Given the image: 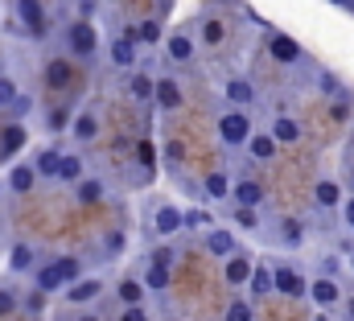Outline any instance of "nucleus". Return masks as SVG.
Instances as JSON below:
<instances>
[{"label": "nucleus", "mask_w": 354, "mask_h": 321, "mask_svg": "<svg viewBox=\"0 0 354 321\" xmlns=\"http://www.w3.org/2000/svg\"><path fill=\"white\" fill-rule=\"evenodd\" d=\"M75 280H83V259H75V255H58V259H50L46 268H37V293H62V288H71Z\"/></svg>", "instance_id": "nucleus-1"}, {"label": "nucleus", "mask_w": 354, "mask_h": 321, "mask_svg": "<svg viewBox=\"0 0 354 321\" xmlns=\"http://www.w3.org/2000/svg\"><path fill=\"white\" fill-rule=\"evenodd\" d=\"M218 140L231 145V149H239V145L252 140V116H248V107H235V111L218 116Z\"/></svg>", "instance_id": "nucleus-2"}, {"label": "nucleus", "mask_w": 354, "mask_h": 321, "mask_svg": "<svg viewBox=\"0 0 354 321\" xmlns=\"http://www.w3.org/2000/svg\"><path fill=\"white\" fill-rule=\"evenodd\" d=\"M66 50H71L75 58H95L99 37H95V29H91L87 21H75V25L66 29Z\"/></svg>", "instance_id": "nucleus-3"}, {"label": "nucleus", "mask_w": 354, "mask_h": 321, "mask_svg": "<svg viewBox=\"0 0 354 321\" xmlns=\"http://www.w3.org/2000/svg\"><path fill=\"white\" fill-rule=\"evenodd\" d=\"M12 17H17L29 33H41V29H46V21H50L41 0H12Z\"/></svg>", "instance_id": "nucleus-4"}, {"label": "nucleus", "mask_w": 354, "mask_h": 321, "mask_svg": "<svg viewBox=\"0 0 354 321\" xmlns=\"http://www.w3.org/2000/svg\"><path fill=\"white\" fill-rule=\"evenodd\" d=\"M41 79H46V86H54V91H66L79 75H75V62H71V58H50V62L41 66Z\"/></svg>", "instance_id": "nucleus-5"}, {"label": "nucleus", "mask_w": 354, "mask_h": 321, "mask_svg": "<svg viewBox=\"0 0 354 321\" xmlns=\"http://www.w3.org/2000/svg\"><path fill=\"white\" fill-rule=\"evenodd\" d=\"M202 247H206V255H214V259H227V255H235V251H239L235 231H227V227H210V231H206V239H202Z\"/></svg>", "instance_id": "nucleus-6"}, {"label": "nucleus", "mask_w": 354, "mask_h": 321, "mask_svg": "<svg viewBox=\"0 0 354 321\" xmlns=\"http://www.w3.org/2000/svg\"><path fill=\"white\" fill-rule=\"evenodd\" d=\"M268 54H272L280 66H297V62H301V42H297V37H288V33H272Z\"/></svg>", "instance_id": "nucleus-7"}, {"label": "nucleus", "mask_w": 354, "mask_h": 321, "mask_svg": "<svg viewBox=\"0 0 354 321\" xmlns=\"http://www.w3.org/2000/svg\"><path fill=\"white\" fill-rule=\"evenodd\" d=\"M252 272H256V264H252L243 251L227 255V268H223V276H227V284H231V288H243V284H252Z\"/></svg>", "instance_id": "nucleus-8"}, {"label": "nucleus", "mask_w": 354, "mask_h": 321, "mask_svg": "<svg viewBox=\"0 0 354 321\" xmlns=\"http://www.w3.org/2000/svg\"><path fill=\"white\" fill-rule=\"evenodd\" d=\"M276 293H284V297H305V293H309V284H305V276H301L297 268L276 264Z\"/></svg>", "instance_id": "nucleus-9"}, {"label": "nucleus", "mask_w": 354, "mask_h": 321, "mask_svg": "<svg viewBox=\"0 0 354 321\" xmlns=\"http://www.w3.org/2000/svg\"><path fill=\"white\" fill-rule=\"evenodd\" d=\"M37 177H41L37 165H12V173L4 177V185H8L12 194H29V190L37 185Z\"/></svg>", "instance_id": "nucleus-10"}, {"label": "nucleus", "mask_w": 354, "mask_h": 321, "mask_svg": "<svg viewBox=\"0 0 354 321\" xmlns=\"http://www.w3.org/2000/svg\"><path fill=\"white\" fill-rule=\"evenodd\" d=\"M99 293H103V280H95V276H91V280H75L71 288H62V297H66L71 305H87Z\"/></svg>", "instance_id": "nucleus-11"}, {"label": "nucleus", "mask_w": 354, "mask_h": 321, "mask_svg": "<svg viewBox=\"0 0 354 321\" xmlns=\"http://www.w3.org/2000/svg\"><path fill=\"white\" fill-rule=\"evenodd\" d=\"M153 227H157V235H177V231H185V210H177V206H161L157 219H153Z\"/></svg>", "instance_id": "nucleus-12"}, {"label": "nucleus", "mask_w": 354, "mask_h": 321, "mask_svg": "<svg viewBox=\"0 0 354 321\" xmlns=\"http://www.w3.org/2000/svg\"><path fill=\"white\" fill-rule=\"evenodd\" d=\"M223 91H227V99H231L235 107H252V103H256V86L243 79V75L227 79V86H223Z\"/></svg>", "instance_id": "nucleus-13"}, {"label": "nucleus", "mask_w": 354, "mask_h": 321, "mask_svg": "<svg viewBox=\"0 0 354 321\" xmlns=\"http://www.w3.org/2000/svg\"><path fill=\"white\" fill-rule=\"evenodd\" d=\"M231 198H235L239 206H260V202H264V185H260V181H252V177H243V181H235Z\"/></svg>", "instance_id": "nucleus-14"}, {"label": "nucleus", "mask_w": 354, "mask_h": 321, "mask_svg": "<svg viewBox=\"0 0 354 321\" xmlns=\"http://www.w3.org/2000/svg\"><path fill=\"white\" fill-rule=\"evenodd\" d=\"M309 297H313L317 305H338V301H342V288H338V280L322 276V280H313V284H309Z\"/></svg>", "instance_id": "nucleus-15"}, {"label": "nucleus", "mask_w": 354, "mask_h": 321, "mask_svg": "<svg viewBox=\"0 0 354 321\" xmlns=\"http://www.w3.org/2000/svg\"><path fill=\"white\" fill-rule=\"evenodd\" d=\"M276 149H280V140H276L272 132H252V140H248V153H252L256 160H272Z\"/></svg>", "instance_id": "nucleus-16"}, {"label": "nucleus", "mask_w": 354, "mask_h": 321, "mask_svg": "<svg viewBox=\"0 0 354 321\" xmlns=\"http://www.w3.org/2000/svg\"><path fill=\"white\" fill-rule=\"evenodd\" d=\"M252 297H268L272 288H276V268L272 264H256V272H252Z\"/></svg>", "instance_id": "nucleus-17"}, {"label": "nucleus", "mask_w": 354, "mask_h": 321, "mask_svg": "<svg viewBox=\"0 0 354 321\" xmlns=\"http://www.w3.org/2000/svg\"><path fill=\"white\" fill-rule=\"evenodd\" d=\"M157 107L161 111H177L181 107V86L174 79H157Z\"/></svg>", "instance_id": "nucleus-18"}, {"label": "nucleus", "mask_w": 354, "mask_h": 321, "mask_svg": "<svg viewBox=\"0 0 354 321\" xmlns=\"http://www.w3.org/2000/svg\"><path fill=\"white\" fill-rule=\"evenodd\" d=\"M25 145H29V132H25V124H8V128L0 132V149H4L8 157H12V153H21Z\"/></svg>", "instance_id": "nucleus-19"}, {"label": "nucleus", "mask_w": 354, "mask_h": 321, "mask_svg": "<svg viewBox=\"0 0 354 321\" xmlns=\"http://www.w3.org/2000/svg\"><path fill=\"white\" fill-rule=\"evenodd\" d=\"M33 165H37V173H41L46 181H58V173H62V153H58V149H41Z\"/></svg>", "instance_id": "nucleus-20"}, {"label": "nucleus", "mask_w": 354, "mask_h": 321, "mask_svg": "<svg viewBox=\"0 0 354 321\" xmlns=\"http://www.w3.org/2000/svg\"><path fill=\"white\" fill-rule=\"evenodd\" d=\"M165 54H169V62H177V66H185V62L194 58V42H189L185 33H174V37L165 42Z\"/></svg>", "instance_id": "nucleus-21"}, {"label": "nucleus", "mask_w": 354, "mask_h": 321, "mask_svg": "<svg viewBox=\"0 0 354 321\" xmlns=\"http://www.w3.org/2000/svg\"><path fill=\"white\" fill-rule=\"evenodd\" d=\"M272 136H276L280 145H297V140H301V124L288 120V116H276V120H272Z\"/></svg>", "instance_id": "nucleus-22"}, {"label": "nucleus", "mask_w": 354, "mask_h": 321, "mask_svg": "<svg viewBox=\"0 0 354 321\" xmlns=\"http://www.w3.org/2000/svg\"><path fill=\"white\" fill-rule=\"evenodd\" d=\"M313 198H317L322 210H334V206L342 202V185H338V181H317V185H313Z\"/></svg>", "instance_id": "nucleus-23"}, {"label": "nucleus", "mask_w": 354, "mask_h": 321, "mask_svg": "<svg viewBox=\"0 0 354 321\" xmlns=\"http://www.w3.org/2000/svg\"><path fill=\"white\" fill-rule=\"evenodd\" d=\"M71 136L75 140H95L99 136V116H91V111H83V116H75V124H71Z\"/></svg>", "instance_id": "nucleus-24"}, {"label": "nucleus", "mask_w": 354, "mask_h": 321, "mask_svg": "<svg viewBox=\"0 0 354 321\" xmlns=\"http://www.w3.org/2000/svg\"><path fill=\"white\" fill-rule=\"evenodd\" d=\"M111 62H115V66H132V62H136V42H132V33L111 42Z\"/></svg>", "instance_id": "nucleus-25"}, {"label": "nucleus", "mask_w": 354, "mask_h": 321, "mask_svg": "<svg viewBox=\"0 0 354 321\" xmlns=\"http://www.w3.org/2000/svg\"><path fill=\"white\" fill-rule=\"evenodd\" d=\"M202 190H206V198H210V202H218V198H231V190H235V185H231V177H227V173H210V177L202 181Z\"/></svg>", "instance_id": "nucleus-26"}, {"label": "nucleus", "mask_w": 354, "mask_h": 321, "mask_svg": "<svg viewBox=\"0 0 354 321\" xmlns=\"http://www.w3.org/2000/svg\"><path fill=\"white\" fill-rule=\"evenodd\" d=\"M33 268V247L29 243H12L8 247V272H29Z\"/></svg>", "instance_id": "nucleus-27"}, {"label": "nucleus", "mask_w": 354, "mask_h": 321, "mask_svg": "<svg viewBox=\"0 0 354 321\" xmlns=\"http://www.w3.org/2000/svg\"><path fill=\"white\" fill-rule=\"evenodd\" d=\"M198 33H202V42H206V46H218V42L227 37V25H223L218 17H202V25H198Z\"/></svg>", "instance_id": "nucleus-28"}, {"label": "nucleus", "mask_w": 354, "mask_h": 321, "mask_svg": "<svg viewBox=\"0 0 354 321\" xmlns=\"http://www.w3.org/2000/svg\"><path fill=\"white\" fill-rule=\"evenodd\" d=\"M169 280H174V276H169V264H153V268L145 272V284H149L153 293H165V288H169Z\"/></svg>", "instance_id": "nucleus-29"}, {"label": "nucleus", "mask_w": 354, "mask_h": 321, "mask_svg": "<svg viewBox=\"0 0 354 321\" xmlns=\"http://www.w3.org/2000/svg\"><path fill=\"white\" fill-rule=\"evenodd\" d=\"M128 91H132L136 99H145V103H149V99H157V79H149V75H136V79L128 82Z\"/></svg>", "instance_id": "nucleus-30"}, {"label": "nucleus", "mask_w": 354, "mask_h": 321, "mask_svg": "<svg viewBox=\"0 0 354 321\" xmlns=\"http://www.w3.org/2000/svg\"><path fill=\"white\" fill-rule=\"evenodd\" d=\"M75 194H79V202H99L103 198V181L83 177V181H75Z\"/></svg>", "instance_id": "nucleus-31"}, {"label": "nucleus", "mask_w": 354, "mask_h": 321, "mask_svg": "<svg viewBox=\"0 0 354 321\" xmlns=\"http://www.w3.org/2000/svg\"><path fill=\"white\" fill-rule=\"evenodd\" d=\"M145 288H149V284H140V280H124V284H120V301H124V305H140V301H145Z\"/></svg>", "instance_id": "nucleus-32"}, {"label": "nucleus", "mask_w": 354, "mask_h": 321, "mask_svg": "<svg viewBox=\"0 0 354 321\" xmlns=\"http://www.w3.org/2000/svg\"><path fill=\"white\" fill-rule=\"evenodd\" d=\"M136 165H140L145 173H153V165H157V145H153V140H140V145H136Z\"/></svg>", "instance_id": "nucleus-33"}, {"label": "nucleus", "mask_w": 354, "mask_h": 321, "mask_svg": "<svg viewBox=\"0 0 354 321\" xmlns=\"http://www.w3.org/2000/svg\"><path fill=\"white\" fill-rule=\"evenodd\" d=\"M58 181H83V160L79 157H62V173Z\"/></svg>", "instance_id": "nucleus-34"}, {"label": "nucleus", "mask_w": 354, "mask_h": 321, "mask_svg": "<svg viewBox=\"0 0 354 321\" xmlns=\"http://www.w3.org/2000/svg\"><path fill=\"white\" fill-rule=\"evenodd\" d=\"M136 42H145V46L161 42V25H157V21H140V25H136Z\"/></svg>", "instance_id": "nucleus-35"}, {"label": "nucleus", "mask_w": 354, "mask_h": 321, "mask_svg": "<svg viewBox=\"0 0 354 321\" xmlns=\"http://www.w3.org/2000/svg\"><path fill=\"white\" fill-rule=\"evenodd\" d=\"M235 223H239L243 231H256V227H260V214H256V206H239V210H235Z\"/></svg>", "instance_id": "nucleus-36"}, {"label": "nucleus", "mask_w": 354, "mask_h": 321, "mask_svg": "<svg viewBox=\"0 0 354 321\" xmlns=\"http://www.w3.org/2000/svg\"><path fill=\"white\" fill-rule=\"evenodd\" d=\"M227 321H256V313H252L248 301H231L227 305Z\"/></svg>", "instance_id": "nucleus-37"}, {"label": "nucleus", "mask_w": 354, "mask_h": 321, "mask_svg": "<svg viewBox=\"0 0 354 321\" xmlns=\"http://www.w3.org/2000/svg\"><path fill=\"white\" fill-rule=\"evenodd\" d=\"M17 95H21V91H17V82L8 79V75H0V107H12V103H17Z\"/></svg>", "instance_id": "nucleus-38"}, {"label": "nucleus", "mask_w": 354, "mask_h": 321, "mask_svg": "<svg viewBox=\"0 0 354 321\" xmlns=\"http://www.w3.org/2000/svg\"><path fill=\"white\" fill-rule=\"evenodd\" d=\"M71 124H75V120H71V111H66V107L50 111V128H54V132H62V128H71Z\"/></svg>", "instance_id": "nucleus-39"}, {"label": "nucleus", "mask_w": 354, "mask_h": 321, "mask_svg": "<svg viewBox=\"0 0 354 321\" xmlns=\"http://www.w3.org/2000/svg\"><path fill=\"white\" fill-rule=\"evenodd\" d=\"M185 227H206V231H210L214 223H210V214H206V210H185Z\"/></svg>", "instance_id": "nucleus-40"}, {"label": "nucleus", "mask_w": 354, "mask_h": 321, "mask_svg": "<svg viewBox=\"0 0 354 321\" xmlns=\"http://www.w3.org/2000/svg\"><path fill=\"white\" fill-rule=\"evenodd\" d=\"M280 231H284V239H288V243H301V223H297V219H284V223H280Z\"/></svg>", "instance_id": "nucleus-41"}, {"label": "nucleus", "mask_w": 354, "mask_h": 321, "mask_svg": "<svg viewBox=\"0 0 354 321\" xmlns=\"http://www.w3.org/2000/svg\"><path fill=\"white\" fill-rule=\"evenodd\" d=\"M165 160H169V165H181V160H185V149H181V140H169V145H165Z\"/></svg>", "instance_id": "nucleus-42"}, {"label": "nucleus", "mask_w": 354, "mask_h": 321, "mask_svg": "<svg viewBox=\"0 0 354 321\" xmlns=\"http://www.w3.org/2000/svg\"><path fill=\"white\" fill-rule=\"evenodd\" d=\"M120 321H149V313H145V305H124Z\"/></svg>", "instance_id": "nucleus-43"}, {"label": "nucleus", "mask_w": 354, "mask_h": 321, "mask_svg": "<svg viewBox=\"0 0 354 321\" xmlns=\"http://www.w3.org/2000/svg\"><path fill=\"white\" fill-rule=\"evenodd\" d=\"M330 116H334V124H351V103H334Z\"/></svg>", "instance_id": "nucleus-44"}, {"label": "nucleus", "mask_w": 354, "mask_h": 321, "mask_svg": "<svg viewBox=\"0 0 354 321\" xmlns=\"http://www.w3.org/2000/svg\"><path fill=\"white\" fill-rule=\"evenodd\" d=\"M107 251H111V255L124 251V231H111V235H107Z\"/></svg>", "instance_id": "nucleus-45"}, {"label": "nucleus", "mask_w": 354, "mask_h": 321, "mask_svg": "<svg viewBox=\"0 0 354 321\" xmlns=\"http://www.w3.org/2000/svg\"><path fill=\"white\" fill-rule=\"evenodd\" d=\"M153 264H174V251H169V247H157V251H153Z\"/></svg>", "instance_id": "nucleus-46"}, {"label": "nucleus", "mask_w": 354, "mask_h": 321, "mask_svg": "<svg viewBox=\"0 0 354 321\" xmlns=\"http://www.w3.org/2000/svg\"><path fill=\"white\" fill-rule=\"evenodd\" d=\"M12 305H17V297H12V293H0V318H4Z\"/></svg>", "instance_id": "nucleus-47"}, {"label": "nucleus", "mask_w": 354, "mask_h": 321, "mask_svg": "<svg viewBox=\"0 0 354 321\" xmlns=\"http://www.w3.org/2000/svg\"><path fill=\"white\" fill-rule=\"evenodd\" d=\"M346 223H351V227H354V198H351V202H346Z\"/></svg>", "instance_id": "nucleus-48"}, {"label": "nucleus", "mask_w": 354, "mask_h": 321, "mask_svg": "<svg viewBox=\"0 0 354 321\" xmlns=\"http://www.w3.org/2000/svg\"><path fill=\"white\" fill-rule=\"evenodd\" d=\"M346 318L354 321V297H351V301H346Z\"/></svg>", "instance_id": "nucleus-49"}, {"label": "nucleus", "mask_w": 354, "mask_h": 321, "mask_svg": "<svg viewBox=\"0 0 354 321\" xmlns=\"http://www.w3.org/2000/svg\"><path fill=\"white\" fill-rule=\"evenodd\" d=\"M338 4H342V8H346V12H354V0H338Z\"/></svg>", "instance_id": "nucleus-50"}, {"label": "nucleus", "mask_w": 354, "mask_h": 321, "mask_svg": "<svg viewBox=\"0 0 354 321\" xmlns=\"http://www.w3.org/2000/svg\"><path fill=\"white\" fill-rule=\"evenodd\" d=\"M79 321H99V318H91V313H83V318H79Z\"/></svg>", "instance_id": "nucleus-51"}, {"label": "nucleus", "mask_w": 354, "mask_h": 321, "mask_svg": "<svg viewBox=\"0 0 354 321\" xmlns=\"http://www.w3.org/2000/svg\"><path fill=\"white\" fill-rule=\"evenodd\" d=\"M317 321H326V318H317Z\"/></svg>", "instance_id": "nucleus-52"}]
</instances>
